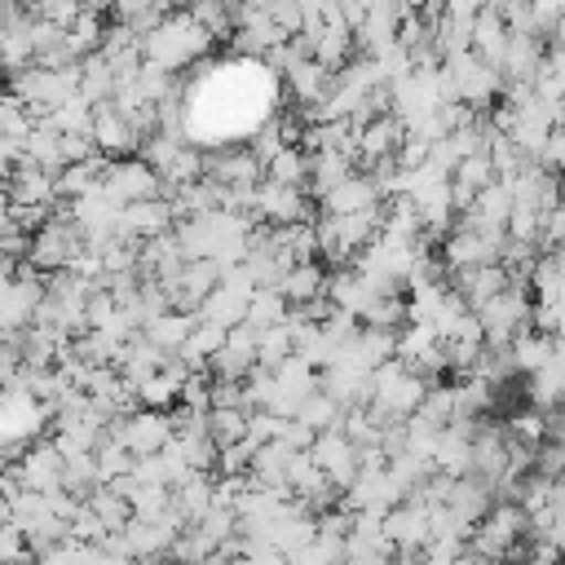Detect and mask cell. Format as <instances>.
<instances>
[{
	"instance_id": "2",
	"label": "cell",
	"mask_w": 565,
	"mask_h": 565,
	"mask_svg": "<svg viewBox=\"0 0 565 565\" xmlns=\"http://www.w3.org/2000/svg\"><path fill=\"white\" fill-rule=\"evenodd\" d=\"M88 247V238L79 234V225L71 221V216H44V225L31 234V243H26V265L31 269H40V274H57V269H66L79 252Z\"/></svg>"
},
{
	"instance_id": "16",
	"label": "cell",
	"mask_w": 565,
	"mask_h": 565,
	"mask_svg": "<svg viewBox=\"0 0 565 565\" xmlns=\"http://www.w3.org/2000/svg\"><path fill=\"white\" fill-rule=\"evenodd\" d=\"M309 154V190L305 194H313V199H322L331 185H340L349 172H353V154H344V150H305Z\"/></svg>"
},
{
	"instance_id": "29",
	"label": "cell",
	"mask_w": 565,
	"mask_h": 565,
	"mask_svg": "<svg viewBox=\"0 0 565 565\" xmlns=\"http://www.w3.org/2000/svg\"><path fill=\"white\" fill-rule=\"evenodd\" d=\"M97 486V463L88 450H75V455H62V490L66 494H88Z\"/></svg>"
},
{
	"instance_id": "32",
	"label": "cell",
	"mask_w": 565,
	"mask_h": 565,
	"mask_svg": "<svg viewBox=\"0 0 565 565\" xmlns=\"http://www.w3.org/2000/svg\"><path fill=\"white\" fill-rule=\"evenodd\" d=\"M362 327H375V331H397L406 322V300L402 296H375L362 313Z\"/></svg>"
},
{
	"instance_id": "17",
	"label": "cell",
	"mask_w": 565,
	"mask_h": 565,
	"mask_svg": "<svg viewBox=\"0 0 565 565\" xmlns=\"http://www.w3.org/2000/svg\"><path fill=\"white\" fill-rule=\"evenodd\" d=\"M322 287H327V269L318 260H296L278 278V291H282L287 305H309V300L322 296Z\"/></svg>"
},
{
	"instance_id": "34",
	"label": "cell",
	"mask_w": 565,
	"mask_h": 565,
	"mask_svg": "<svg viewBox=\"0 0 565 565\" xmlns=\"http://www.w3.org/2000/svg\"><path fill=\"white\" fill-rule=\"evenodd\" d=\"M79 9H84V0H35V18L57 22V26H71V18Z\"/></svg>"
},
{
	"instance_id": "5",
	"label": "cell",
	"mask_w": 565,
	"mask_h": 565,
	"mask_svg": "<svg viewBox=\"0 0 565 565\" xmlns=\"http://www.w3.org/2000/svg\"><path fill=\"white\" fill-rule=\"evenodd\" d=\"M252 216H256V221H265V225L309 221V194H305V185L256 181V190H252Z\"/></svg>"
},
{
	"instance_id": "35",
	"label": "cell",
	"mask_w": 565,
	"mask_h": 565,
	"mask_svg": "<svg viewBox=\"0 0 565 565\" xmlns=\"http://www.w3.org/2000/svg\"><path fill=\"white\" fill-rule=\"evenodd\" d=\"M0 521H9V499L0 494Z\"/></svg>"
},
{
	"instance_id": "13",
	"label": "cell",
	"mask_w": 565,
	"mask_h": 565,
	"mask_svg": "<svg viewBox=\"0 0 565 565\" xmlns=\"http://www.w3.org/2000/svg\"><path fill=\"white\" fill-rule=\"evenodd\" d=\"M380 530H384V539H388L393 547H419V552H424V543H428V508L402 499V503H393V508L380 516Z\"/></svg>"
},
{
	"instance_id": "20",
	"label": "cell",
	"mask_w": 565,
	"mask_h": 565,
	"mask_svg": "<svg viewBox=\"0 0 565 565\" xmlns=\"http://www.w3.org/2000/svg\"><path fill=\"white\" fill-rule=\"evenodd\" d=\"M556 349H561V340H556V335H547V331H534V327H525V331H516V335L508 340V353H512L516 375H530V371H534V366H543Z\"/></svg>"
},
{
	"instance_id": "1",
	"label": "cell",
	"mask_w": 565,
	"mask_h": 565,
	"mask_svg": "<svg viewBox=\"0 0 565 565\" xmlns=\"http://www.w3.org/2000/svg\"><path fill=\"white\" fill-rule=\"evenodd\" d=\"M212 49V35L190 18V9H168L150 31H141V62L159 71H181Z\"/></svg>"
},
{
	"instance_id": "22",
	"label": "cell",
	"mask_w": 565,
	"mask_h": 565,
	"mask_svg": "<svg viewBox=\"0 0 565 565\" xmlns=\"http://www.w3.org/2000/svg\"><path fill=\"white\" fill-rule=\"evenodd\" d=\"M525 397H530L534 411H556L561 406V349L525 375Z\"/></svg>"
},
{
	"instance_id": "7",
	"label": "cell",
	"mask_w": 565,
	"mask_h": 565,
	"mask_svg": "<svg viewBox=\"0 0 565 565\" xmlns=\"http://www.w3.org/2000/svg\"><path fill=\"white\" fill-rule=\"evenodd\" d=\"M309 459L322 468V477L344 494L349 486H353V477H358V446L340 433V428H327V433H313V441H309Z\"/></svg>"
},
{
	"instance_id": "36",
	"label": "cell",
	"mask_w": 565,
	"mask_h": 565,
	"mask_svg": "<svg viewBox=\"0 0 565 565\" xmlns=\"http://www.w3.org/2000/svg\"><path fill=\"white\" fill-rule=\"evenodd\" d=\"M477 565H508V561H490V556H477Z\"/></svg>"
},
{
	"instance_id": "37",
	"label": "cell",
	"mask_w": 565,
	"mask_h": 565,
	"mask_svg": "<svg viewBox=\"0 0 565 565\" xmlns=\"http://www.w3.org/2000/svg\"><path fill=\"white\" fill-rule=\"evenodd\" d=\"M0 84H4V71H0Z\"/></svg>"
},
{
	"instance_id": "8",
	"label": "cell",
	"mask_w": 565,
	"mask_h": 565,
	"mask_svg": "<svg viewBox=\"0 0 565 565\" xmlns=\"http://www.w3.org/2000/svg\"><path fill=\"white\" fill-rule=\"evenodd\" d=\"M119 199L97 181V185H88L84 194H75L71 199V221L79 225V234L88 238V243H102V238H110L115 234V221H119Z\"/></svg>"
},
{
	"instance_id": "21",
	"label": "cell",
	"mask_w": 565,
	"mask_h": 565,
	"mask_svg": "<svg viewBox=\"0 0 565 565\" xmlns=\"http://www.w3.org/2000/svg\"><path fill=\"white\" fill-rule=\"evenodd\" d=\"M124 539H128L132 561H154V556H163V552H168V543L177 539V530H168L163 521H137V516H128Z\"/></svg>"
},
{
	"instance_id": "33",
	"label": "cell",
	"mask_w": 565,
	"mask_h": 565,
	"mask_svg": "<svg viewBox=\"0 0 565 565\" xmlns=\"http://www.w3.org/2000/svg\"><path fill=\"white\" fill-rule=\"evenodd\" d=\"M22 561H31L22 530H13L9 521H0V565H22Z\"/></svg>"
},
{
	"instance_id": "25",
	"label": "cell",
	"mask_w": 565,
	"mask_h": 565,
	"mask_svg": "<svg viewBox=\"0 0 565 565\" xmlns=\"http://www.w3.org/2000/svg\"><path fill=\"white\" fill-rule=\"evenodd\" d=\"M203 428H207V437L216 441V450H221V446H234V441H243V433H247V411H243V406H207V411H203Z\"/></svg>"
},
{
	"instance_id": "10",
	"label": "cell",
	"mask_w": 565,
	"mask_h": 565,
	"mask_svg": "<svg viewBox=\"0 0 565 565\" xmlns=\"http://www.w3.org/2000/svg\"><path fill=\"white\" fill-rule=\"evenodd\" d=\"M318 388H322L340 411H358V406H366V397H371V371H362V366H353V362H327V366L318 371Z\"/></svg>"
},
{
	"instance_id": "11",
	"label": "cell",
	"mask_w": 565,
	"mask_h": 565,
	"mask_svg": "<svg viewBox=\"0 0 565 565\" xmlns=\"http://www.w3.org/2000/svg\"><path fill=\"white\" fill-rule=\"evenodd\" d=\"M168 225H172L168 199H137V203H124V207H119L115 234L128 238V243H146V238H154V234L168 230Z\"/></svg>"
},
{
	"instance_id": "18",
	"label": "cell",
	"mask_w": 565,
	"mask_h": 565,
	"mask_svg": "<svg viewBox=\"0 0 565 565\" xmlns=\"http://www.w3.org/2000/svg\"><path fill=\"white\" fill-rule=\"evenodd\" d=\"M322 296H327V305L331 309H340V313H362L371 300H375V291L358 278V269H335V274H327V287H322Z\"/></svg>"
},
{
	"instance_id": "19",
	"label": "cell",
	"mask_w": 565,
	"mask_h": 565,
	"mask_svg": "<svg viewBox=\"0 0 565 565\" xmlns=\"http://www.w3.org/2000/svg\"><path fill=\"white\" fill-rule=\"evenodd\" d=\"M190 327H194V313H185V309H163V313H154L150 322H141V340H150L159 353H177L181 340L190 335Z\"/></svg>"
},
{
	"instance_id": "28",
	"label": "cell",
	"mask_w": 565,
	"mask_h": 565,
	"mask_svg": "<svg viewBox=\"0 0 565 565\" xmlns=\"http://www.w3.org/2000/svg\"><path fill=\"white\" fill-rule=\"evenodd\" d=\"M53 132H88V124H93V106L75 93V97H66L62 106H53L49 115H40Z\"/></svg>"
},
{
	"instance_id": "30",
	"label": "cell",
	"mask_w": 565,
	"mask_h": 565,
	"mask_svg": "<svg viewBox=\"0 0 565 565\" xmlns=\"http://www.w3.org/2000/svg\"><path fill=\"white\" fill-rule=\"evenodd\" d=\"M132 450L128 446H119L115 437H102L97 446H93V463H97V481H110V477H124V472H132Z\"/></svg>"
},
{
	"instance_id": "26",
	"label": "cell",
	"mask_w": 565,
	"mask_h": 565,
	"mask_svg": "<svg viewBox=\"0 0 565 565\" xmlns=\"http://www.w3.org/2000/svg\"><path fill=\"white\" fill-rule=\"evenodd\" d=\"M84 508H88V512L102 521V530H124V525H128V516H132V512H128V499H119V494H115L106 481H97V486L88 490Z\"/></svg>"
},
{
	"instance_id": "12",
	"label": "cell",
	"mask_w": 565,
	"mask_h": 565,
	"mask_svg": "<svg viewBox=\"0 0 565 565\" xmlns=\"http://www.w3.org/2000/svg\"><path fill=\"white\" fill-rule=\"evenodd\" d=\"M13 468H18L22 490H40V494H49V490L62 486V450H57L53 441H40V446L22 450V459H13Z\"/></svg>"
},
{
	"instance_id": "14",
	"label": "cell",
	"mask_w": 565,
	"mask_h": 565,
	"mask_svg": "<svg viewBox=\"0 0 565 565\" xmlns=\"http://www.w3.org/2000/svg\"><path fill=\"white\" fill-rule=\"evenodd\" d=\"M88 137H93L97 154H106V159H119V154H132V150H137V132L124 124V115H119L110 102L93 106V124H88Z\"/></svg>"
},
{
	"instance_id": "9",
	"label": "cell",
	"mask_w": 565,
	"mask_h": 565,
	"mask_svg": "<svg viewBox=\"0 0 565 565\" xmlns=\"http://www.w3.org/2000/svg\"><path fill=\"white\" fill-rule=\"evenodd\" d=\"M0 185H4V194H9V203H18V207H44V212H53V203H57V185H53V172H44V168H35V163H18V168H9L4 177H0Z\"/></svg>"
},
{
	"instance_id": "4",
	"label": "cell",
	"mask_w": 565,
	"mask_h": 565,
	"mask_svg": "<svg viewBox=\"0 0 565 565\" xmlns=\"http://www.w3.org/2000/svg\"><path fill=\"white\" fill-rule=\"evenodd\" d=\"M106 437H115V441L128 446L132 455H154V450L168 446V437H172V419H168V411L137 406V411L110 419V424H106Z\"/></svg>"
},
{
	"instance_id": "24",
	"label": "cell",
	"mask_w": 565,
	"mask_h": 565,
	"mask_svg": "<svg viewBox=\"0 0 565 565\" xmlns=\"http://www.w3.org/2000/svg\"><path fill=\"white\" fill-rule=\"evenodd\" d=\"M287 309H291V305L282 300L278 287H252L247 309H243V322L256 327V331H265V327H278V322L287 318Z\"/></svg>"
},
{
	"instance_id": "3",
	"label": "cell",
	"mask_w": 565,
	"mask_h": 565,
	"mask_svg": "<svg viewBox=\"0 0 565 565\" xmlns=\"http://www.w3.org/2000/svg\"><path fill=\"white\" fill-rule=\"evenodd\" d=\"M472 313L481 322V340L486 344H508L516 331L530 327V291H525V282H508L503 291H494Z\"/></svg>"
},
{
	"instance_id": "38",
	"label": "cell",
	"mask_w": 565,
	"mask_h": 565,
	"mask_svg": "<svg viewBox=\"0 0 565 565\" xmlns=\"http://www.w3.org/2000/svg\"><path fill=\"white\" fill-rule=\"evenodd\" d=\"M26 4H35V0H26Z\"/></svg>"
},
{
	"instance_id": "23",
	"label": "cell",
	"mask_w": 565,
	"mask_h": 565,
	"mask_svg": "<svg viewBox=\"0 0 565 565\" xmlns=\"http://www.w3.org/2000/svg\"><path fill=\"white\" fill-rule=\"evenodd\" d=\"M265 181H282V185H305L309 181V154L300 146H278L265 163H260Z\"/></svg>"
},
{
	"instance_id": "31",
	"label": "cell",
	"mask_w": 565,
	"mask_h": 565,
	"mask_svg": "<svg viewBox=\"0 0 565 565\" xmlns=\"http://www.w3.org/2000/svg\"><path fill=\"white\" fill-rule=\"evenodd\" d=\"M168 508H172V490H168V486H146V481H137V490L128 494V512H132L137 521H159Z\"/></svg>"
},
{
	"instance_id": "27",
	"label": "cell",
	"mask_w": 565,
	"mask_h": 565,
	"mask_svg": "<svg viewBox=\"0 0 565 565\" xmlns=\"http://www.w3.org/2000/svg\"><path fill=\"white\" fill-rule=\"evenodd\" d=\"M340 415H344V411H340L322 388H313V393L296 406V415H291V419H300L309 433H327V428H335V424H340Z\"/></svg>"
},
{
	"instance_id": "6",
	"label": "cell",
	"mask_w": 565,
	"mask_h": 565,
	"mask_svg": "<svg viewBox=\"0 0 565 565\" xmlns=\"http://www.w3.org/2000/svg\"><path fill=\"white\" fill-rule=\"evenodd\" d=\"M102 185L119 199V203H137V199H159V172L150 163H141L137 154H119L102 163Z\"/></svg>"
},
{
	"instance_id": "15",
	"label": "cell",
	"mask_w": 565,
	"mask_h": 565,
	"mask_svg": "<svg viewBox=\"0 0 565 565\" xmlns=\"http://www.w3.org/2000/svg\"><path fill=\"white\" fill-rule=\"evenodd\" d=\"M322 212L327 216H349V212H371V207H380L384 199H380V190H375V181L366 177V172H349L340 185H331L322 199Z\"/></svg>"
}]
</instances>
